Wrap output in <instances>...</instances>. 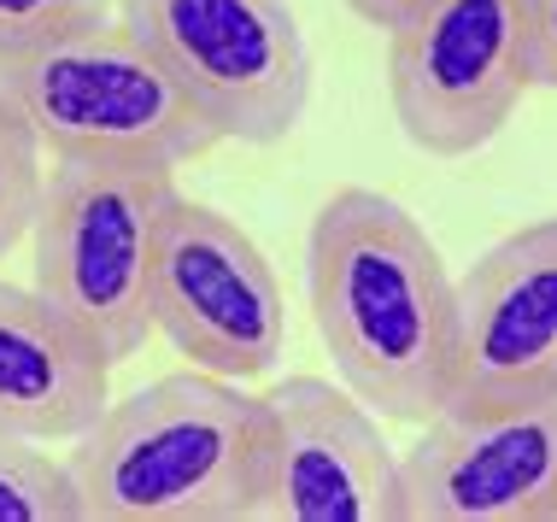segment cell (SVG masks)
<instances>
[{
    "instance_id": "cell-17",
    "label": "cell",
    "mask_w": 557,
    "mask_h": 522,
    "mask_svg": "<svg viewBox=\"0 0 557 522\" xmlns=\"http://www.w3.org/2000/svg\"><path fill=\"white\" fill-rule=\"evenodd\" d=\"M546 522H557V505H552V517H546Z\"/></svg>"
},
{
    "instance_id": "cell-3",
    "label": "cell",
    "mask_w": 557,
    "mask_h": 522,
    "mask_svg": "<svg viewBox=\"0 0 557 522\" xmlns=\"http://www.w3.org/2000/svg\"><path fill=\"white\" fill-rule=\"evenodd\" d=\"M0 117H12L41 159L183 171L218 147L206 112L117 18L0 48Z\"/></svg>"
},
{
    "instance_id": "cell-11",
    "label": "cell",
    "mask_w": 557,
    "mask_h": 522,
    "mask_svg": "<svg viewBox=\"0 0 557 522\" xmlns=\"http://www.w3.org/2000/svg\"><path fill=\"white\" fill-rule=\"evenodd\" d=\"M112 399V364L48 294L0 276V428L77 440Z\"/></svg>"
},
{
    "instance_id": "cell-2",
    "label": "cell",
    "mask_w": 557,
    "mask_h": 522,
    "mask_svg": "<svg viewBox=\"0 0 557 522\" xmlns=\"http://www.w3.org/2000/svg\"><path fill=\"white\" fill-rule=\"evenodd\" d=\"M270 411L247 382L176 370L124 399L71 440L83 522H252L264 487Z\"/></svg>"
},
{
    "instance_id": "cell-4",
    "label": "cell",
    "mask_w": 557,
    "mask_h": 522,
    "mask_svg": "<svg viewBox=\"0 0 557 522\" xmlns=\"http://www.w3.org/2000/svg\"><path fill=\"white\" fill-rule=\"evenodd\" d=\"M171 194L176 171L153 165L53 159L41 171V200L29 217V288L48 294L107 352V364H129L153 335L147 276Z\"/></svg>"
},
{
    "instance_id": "cell-6",
    "label": "cell",
    "mask_w": 557,
    "mask_h": 522,
    "mask_svg": "<svg viewBox=\"0 0 557 522\" xmlns=\"http://www.w3.org/2000/svg\"><path fill=\"white\" fill-rule=\"evenodd\" d=\"M534 0H417L387 29V107L399 129L434 159L481 153L529 77Z\"/></svg>"
},
{
    "instance_id": "cell-12",
    "label": "cell",
    "mask_w": 557,
    "mask_h": 522,
    "mask_svg": "<svg viewBox=\"0 0 557 522\" xmlns=\"http://www.w3.org/2000/svg\"><path fill=\"white\" fill-rule=\"evenodd\" d=\"M0 522H83L65 458L12 428H0Z\"/></svg>"
},
{
    "instance_id": "cell-10",
    "label": "cell",
    "mask_w": 557,
    "mask_h": 522,
    "mask_svg": "<svg viewBox=\"0 0 557 522\" xmlns=\"http://www.w3.org/2000/svg\"><path fill=\"white\" fill-rule=\"evenodd\" d=\"M557 382V217L522 223L458 276L451 399H505Z\"/></svg>"
},
{
    "instance_id": "cell-14",
    "label": "cell",
    "mask_w": 557,
    "mask_h": 522,
    "mask_svg": "<svg viewBox=\"0 0 557 522\" xmlns=\"http://www.w3.org/2000/svg\"><path fill=\"white\" fill-rule=\"evenodd\" d=\"M88 18H112V0H0V48H24Z\"/></svg>"
},
{
    "instance_id": "cell-1",
    "label": "cell",
    "mask_w": 557,
    "mask_h": 522,
    "mask_svg": "<svg viewBox=\"0 0 557 522\" xmlns=\"http://www.w3.org/2000/svg\"><path fill=\"white\" fill-rule=\"evenodd\" d=\"M311 318L335 382L387 423H429L451 399L458 282L399 200L335 188L311 217Z\"/></svg>"
},
{
    "instance_id": "cell-7",
    "label": "cell",
    "mask_w": 557,
    "mask_h": 522,
    "mask_svg": "<svg viewBox=\"0 0 557 522\" xmlns=\"http://www.w3.org/2000/svg\"><path fill=\"white\" fill-rule=\"evenodd\" d=\"M153 335L188 358V370L259 382L288 347V300L264 247L218 206L171 194L147 276Z\"/></svg>"
},
{
    "instance_id": "cell-13",
    "label": "cell",
    "mask_w": 557,
    "mask_h": 522,
    "mask_svg": "<svg viewBox=\"0 0 557 522\" xmlns=\"http://www.w3.org/2000/svg\"><path fill=\"white\" fill-rule=\"evenodd\" d=\"M41 171H48V159L36 153V141L12 117H0V259L29 235V217H36L41 200Z\"/></svg>"
},
{
    "instance_id": "cell-16",
    "label": "cell",
    "mask_w": 557,
    "mask_h": 522,
    "mask_svg": "<svg viewBox=\"0 0 557 522\" xmlns=\"http://www.w3.org/2000/svg\"><path fill=\"white\" fill-rule=\"evenodd\" d=\"M346 7H352L370 29H382V36H387V29H394V24L405 18V12L417 7V0H346Z\"/></svg>"
},
{
    "instance_id": "cell-5",
    "label": "cell",
    "mask_w": 557,
    "mask_h": 522,
    "mask_svg": "<svg viewBox=\"0 0 557 522\" xmlns=\"http://www.w3.org/2000/svg\"><path fill=\"white\" fill-rule=\"evenodd\" d=\"M218 141L276 147L311 107V48L288 0H112Z\"/></svg>"
},
{
    "instance_id": "cell-9",
    "label": "cell",
    "mask_w": 557,
    "mask_h": 522,
    "mask_svg": "<svg viewBox=\"0 0 557 522\" xmlns=\"http://www.w3.org/2000/svg\"><path fill=\"white\" fill-rule=\"evenodd\" d=\"M270 446L252 522H399V452L358 394L288 376L264 394Z\"/></svg>"
},
{
    "instance_id": "cell-8",
    "label": "cell",
    "mask_w": 557,
    "mask_h": 522,
    "mask_svg": "<svg viewBox=\"0 0 557 522\" xmlns=\"http://www.w3.org/2000/svg\"><path fill=\"white\" fill-rule=\"evenodd\" d=\"M557 505V382L446 399L399 452V522H546Z\"/></svg>"
},
{
    "instance_id": "cell-15",
    "label": "cell",
    "mask_w": 557,
    "mask_h": 522,
    "mask_svg": "<svg viewBox=\"0 0 557 522\" xmlns=\"http://www.w3.org/2000/svg\"><path fill=\"white\" fill-rule=\"evenodd\" d=\"M529 77H534V88H557V0H534V18H529Z\"/></svg>"
}]
</instances>
